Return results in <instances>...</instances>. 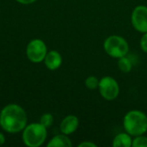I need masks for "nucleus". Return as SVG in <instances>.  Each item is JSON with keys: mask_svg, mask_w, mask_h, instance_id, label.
I'll return each instance as SVG.
<instances>
[{"mask_svg": "<svg viewBox=\"0 0 147 147\" xmlns=\"http://www.w3.org/2000/svg\"><path fill=\"white\" fill-rule=\"evenodd\" d=\"M27 121L25 110L17 104H9L0 112V126L7 133L16 134L22 131L27 126Z\"/></svg>", "mask_w": 147, "mask_h": 147, "instance_id": "1", "label": "nucleus"}, {"mask_svg": "<svg viewBox=\"0 0 147 147\" xmlns=\"http://www.w3.org/2000/svg\"><path fill=\"white\" fill-rule=\"evenodd\" d=\"M123 126L131 136H140L147 131V115L140 110H131L123 119Z\"/></svg>", "mask_w": 147, "mask_h": 147, "instance_id": "2", "label": "nucleus"}, {"mask_svg": "<svg viewBox=\"0 0 147 147\" xmlns=\"http://www.w3.org/2000/svg\"><path fill=\"white\" fill-rule=\"evenodd\" d=\"M47 129L40 123H32L25 127L22 133V140L28 147L40 146L47 139Z\"/></svg>", "mask_w": 147, "mask_h": 147, "instance_id": "3", "label": "nucleus"}, {"mask_svg": "<svg viewBox=\"0 0 147 147\" xmlns=\"http://www.w3.org/2000/svg\"><path fill=\"white\" fill-rule=\"evenodd\" d=\"M104 51L113 58L126 56L129 51L127 41L120 35H110L103 43Z\"/></svg>", "mask_w": 147, "mask_h": 147, "instance_id": "4", "label": "nucleus"}, {"mask_svg": "<svg viewBox=\"0 0 147 147\" xmlns=\"http://www.w3.org/2000/svg\"><path fill=\"white\" fill-rule=\"evenodd\" d=\"M98 88L101 96L107 101H113L116 99L120 93V86L117 81L109 76L103 77L99 81Z\"/></svg>", "mask_w": 147, "mask_h": 147, "instance_id": "5", "label": "nucleus"}, {"mask_svg": "<svg viewBox=\"0 0 147 147\" xmlns=\"http://www.w3.org/2000/svg\"><path fill=\"white\" fill-rule=\"evenodd\" d=\"M47 53L45 42L40 39L32 40L27 46L26 54L28 59L33 63H40L44 60Z\"/></svg>", "mask_w": 147, "mask_h": 147, "instance_id": "6", "label": "nucleus"}, {"mask_svg": "<svg viewBox=\"0 0 147 147\" xmlns=\"http://www.w3.org/2000/svg\"><path fill=\"white\" fill-rule=\"evenodd\" d=\"M131 22L134 28L140 32H147V7L145 5L137 6L132 13Z\"/></svg>", "mask_w": 147, "mask_h": 147, "instance_id": "7", "label": "nucleus"}, {"mask_svg": "<svg viewBox=\"0 0 147 147\" xmlns=\"http://www.w3.org/2000/svg\"><path fill=\"white\" fill-rule=\"evenodd\" d=\"M78 125H79V121L77 116L72 115H67L62 120L60 123V131L64 134L70 135L78 129Z\"/></svg>", "mask_w": 147, "mask_h": 147, "instance_id": "8", "label": "nucleus"}, {"mask_svg": "<svg viewBox=\"0 0 147 147\" xmlns=\"http://www.w3.org/2000/svg\"><path fill=\"white\" fill-rule=\"evenodd\" d=\"M44 62H45L46 66L49 70L53 71V70L59 68V66L61 65L62 57L59 52L52 50L47 53V55L44 59Z\"/></svg>", "mask_w": 147, "mask_h": 147, "instance_id": "9", "label": "nucleus"}, {"mask_svg": "<svg viewBox=\"0 0 147 147\" xmlns=\"http://www.w3.org/2000/svg\"><path fill=\"white\" fill-rule=\"evenodd\" d=\"M71 141L67 135L64 134L54 136L47 144L48 147H71Z\"/></svg>", "mask_w": 147, "mask_h": 147, "instance_id": "10", "label": "nucleus"}, {"mask_svg": "<svg viewBox=\"0 0 147 147\" xmlns=\"http://www.w3.org/2000/svg\"><path fill=\"white\" fill-rule=\"evenodd\" d=\"M133 140L131 135L127 133H121L117 134L113 140L114 147H131Z\"/></svg>", "mask_w": 147, "mask_h": 147, "instance_id": "11", "label": "nucleus"}, {"mask_svg": "<svg viewBox=\"0 0 147 147\" xmlns=\"http://www.w3.org/2000/svg\"><path fill=\"white\" fill-rule=\"evenodd\" d=\"M118 67H119V69L122 72L127 73V72H129L132 70L133 64H132V61L127 57L123 56V57L119 58V60H118Z\"/></svg>", "mask_w": 147, "mask_h": 147, "instance_id": "12", "label": "nucleus"}, {"mask_svg": "<svg viewBox=\"0 0 147 147\" xmlns=\"http://www.w3.org/2000/svg\"><path fill=\"white\" fill-rule=\"evenodd\" d=\"M40 123L41 125H43L46 128L50 127L53 123V115L50 114V113H46V114L42 115L40 119Z\"/></svg>", "mask_w": 147, "mask_h": 147, "instance_id": "13", "label": "nucleus"}, {"mask_svg": "<svg viewBox=\"0 0 147 147\" xmlns=\"http://www.w3.org/2000/svg\"><path fill=\"white\" fill-rule=\"evenodd\" d=\"M85 86L90 90H95L99 86V80L95 76H90L85 80Z\"/></svg>", "mask_w": 147, "mask_h": 147, "instance_id": "14", "label": "nucleus"}, {"mask_svg": "<svg viewBox=\"0 0 147 147\" xmlns=\"http://www.w3.org/2000/svg\"><path fill=\"white\" fill-rule=\"evenodd\" d=\"M132 146L134 147H147V137L143 135L136 136L133 140Z\"/></svg>", "mask_w": 147, "mask_h": 147, "instance_id": "15", "label": "nucleus"}, {"mask_svg": "<svg viewBox=\"0 0 147 147\" xmlns=\"http://www.w3.org/2000/svg\"><path fill=\"white\" fill-rule=\"evenodd\" d=\"M140 47L141 49L147 53V32L144 34V35L140 40Z\"/></svg>", "mask_w": 147, "mask_h": 147, "instance_id": "16", "label": "nucleus"}, {"mask_svg": "<svg viewBox=\"0 0 147 147\" xmlns=\"http://www.w3.org/2000/svg\"><path fill=\"white\" fill-rule=\"evenodd\" d=\"M97 146L91 141H84L78 145V147H96Z\"/></svg>", "mask_w": 147, "mask_h": 147, "instance_id": "17", "label": "nucleus"}, {"mask_svg": "<svg viewBox=\"0 0 147 147\" xmlns=\"http://www.w3.org/2000/svg\"><path fill=\"white\" fill-rule=\"evenodd\" d=\"M16 1L22 4H31V3H34L36 0H16Z\"/></svg>", "mask_w": 147, "mask_h": 147, "instance_id": "18", "label": "nucleus"}, {"mask_svg": "<svg viewBox=\"0 0 147 147\" xmlns=\"http://www.w3.org/2000/svg\"><path fill=\"white\" fill-rule=\"evenodd\" d=\"M5 143V136L3 134L0 133V146H3Z\"/></svg>", "mask_w": 147, "mask_h": 147, "instance_id": "19", "label": "nucleus"}]
</instances>
